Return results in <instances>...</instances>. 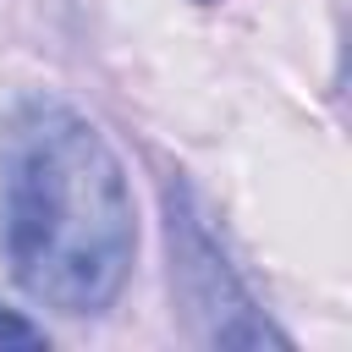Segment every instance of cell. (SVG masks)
I'll use <instances>...</instances> for the list:
<instances>
[{
  "label": "cell",
  "instance_id": "6da1fadb",
  "mask_svg": "<svg viewBox=\"0 0 352 352\" xmlns=\"http://www.w3.org/2000/svg\"><path fill=\"white\" fill-rule=\"evenodd\" d=\"M0 242L16 286L55 314H104L138 253L132 187L94 121L22 99L0 138Z\"/></svg>",
  "mask_w": 352,
  "mask_h": 352
},
{
  "label": "cell",
  "instance_id": "7a4b0ae2",
  "mask_svg": "<svg viewBox=\"0 0 352 352\" xmlns=\"http://www.w3.org/2000/svg\"><path fill=\"white\" fill-rule=\"evenodd\" d=\"M165 248H170V292L182 302L192 341H204V346H292L253 308L198 192L176 170L165 176Z\"/></svg>",
  "mask_w": 352,
  "mask_h": 352
},
{
  "label": "cell",
  "instance_id": "3957f363",
  "mask_svg": "<svg viewBox=\"0 0 352 352\" xmlns=\"http://www.w3.org/2000/svg\"><path fill=\"white\" fill-rule=\"evenodd\" d=\"M0 346H50V336H44V324L22 319L16 308H0Z\"/></svg>",
  "mask_w": 352,
  "mask_h": 352
},
{
  "label": "cell",
  "instance_id": "277c9868",
  "mask_svg": "<svg viewBox=\"0 0 352 352\" xmlns=\"http://www.w3.org/2000/svg\"><path fill=\"white\" fill-rule=\"evenodd\" d=\"M204 6H209V0H204Z\"/></svg>",
  "mask_w": 352,
  "mask_h": 352
}]
</instances>
